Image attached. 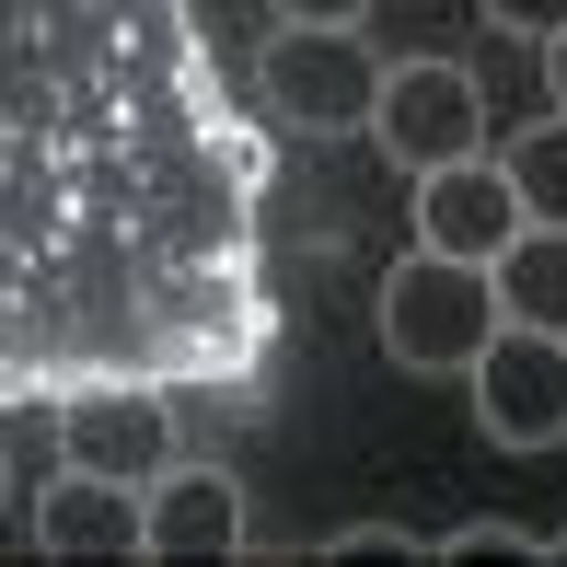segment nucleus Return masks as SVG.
I'll return each mask as SVG.
<instances>
[{"mask_svg":"<svg viewBox=\"0 0 567 567\" xmlns=\"http://www.w3.org/2000/svg\"><path fill=\"white\" fill-rule=\"evenodd\" d=\"M486 23H498V35H522V47H545L556 23H567V0H475Z\"/></svg>","mask_w":567,"mask_h":567,"instance_id":"obj_13","label":"nucleus"},{"mask_svg":"<svg viewBox=\"0 0 567 567\" xmlns=\"http://www.w3.org/2000/svg\"><path fill=\"white\" fill-rule=\"evenodd\" d=\"M545 556H567V533H545Z\"/></svg>","mask_w":567,"mask_h":567,"instance_id":"obj_17","label":"nucleus"},{"mask_svg":"<svg viewBox=\"0 0 567 567\" xmlns=\"http://www.w3.org/2000/svg\"><path fill=\"white\" fill-rule=\"evenodd\" d=\"M0 498H12V452H0Z\"/></svg>","mask_w":567,"mask_h":567,"instance_id":"obj_16","label":"nucleus"},{"mask_svg":"<svg viewBox=\"0 0 567 567\" xmlns=\"http://www.w3.org/2000/svg\"><path fill=\"white\" fill-rule=\"evenodd\" d=\"M522 231V186L498 174V151H475V163H441L417 174V244L429 255H463V267H498V244Z\"/></svg>","mask_w":567,"mask_h":567,"instance_id":"obj_7","label":"nucleus"},{"mask_svg":"<svg viewBox=\"0 0 567 567\" xmlns=\"http://www.w3.org/2000/svg\"><path fill=\"white\" fill-rule=\"evenodd\" d=\"M429 556H452V567H475V556H522V567H545V533H522V522H452Z\"/></svg>","mask_w":567,"mask_h":567,"instance_id":"obj_11","label":"nucleus"},{"mask_svg":"<svg viewBox=\"0 0 567 567\" xmlns=\"http://www.w3.org/2000/svg\"><path fill=\"white\" fill-rule=\"evenodd\" d=\"M267 12H278V23H359L371 0H267Z\"/></svg>","mask_w":567,"mask_h":567,"instance_id":"obj_14","label":"nucleus"},{"mask_svg":"<svg viewBox=\"0 0 567 567\" xmlns=\"http://www.w3.org/2000/svg\"><path fill=\"white\" fill-rule=\"evenodd\" d=\"M35 556H140V486L93 475V463H59L35 486Z\"/></svg>","mask_w":567,"mask_h":567,"instance_id":"obj_8","label":"nucleus"},{"mask_svg":"<svg viewBox=\"0 0 567 567\" xmlns=\"http://www.w3.org/2000/svg\"><path fill=\"white\" fill-rule=\"evenodd\" d=\"M371 324H382V359H394V371H417V382H463V371H475V348L498 337V290H486V267H463V255L405 244L394 267H382Z\"/></svg>","mask_w":567,"mask_h":567,"instance_id":"obj_1","label":"nucleus"},{"mask_svg":"<svg viewBox=\"0 0 567 567\" xmlns=\"http://www.w3.org/2000/svg\"><path fill=\"white\" fill-rule=\"evenodd\" d=\"M255 105H267L290 140H348L382 105V59L359 23H278L267 59H255Z\"/></svg>","mask_w":567,"mask_h":567,"instance_id":"obj_2","label":"nucleus"},{"mask_svg":"<svg viewBox=\"0 0 567 567\" xmlns=\"http://www.w3.org/2000/svg\"><path fill=\"white\" fill-rule=\"evenodd\" d=\"M313 556H324V567H348V556H429V545H417V533H394V522H348V533H324Z\"/></svg>","mask_w":567,"mask_h":567,"instance_id":"obj_12","label":"nucleus"},{"mask_svg":"<svg viewBox=\"0 0 567 567\" xmlns=\"http://www.w3.org/2000/svg\"><path fill=\"white\" fill-rule=\"evenodd\" d=\"M545 93H556V116H567V23L545 35Z\"/></svg>","mask_w":567,"mask_h":567,"instance_id":"obj_15","label":"nucleus"},{"mask_svg":"<svg viewBox=\"0 0 567 567\" xmlns=\"http://www.w3.org/2000/svg\"><path fill=\"white\" fill-rule=\"evenodd\" d=\"M174 452H186V429H174V394H151V382H82V394H59V463L151 486Z\"/></svg>","mask_w":567,"mask_h":567,"instance_id":"obj_5","label":"nucleus"},{"mask_svg":"<svg viewBox=\"0 0 567 567\" xmlns=\"http://www.w3.org/2000/svg\"><path fill=\"white\" fill-rule=\"evenodd\" d=\"M244 475L231 463H186L174 452L163 475L140 486V556H174V567H209V556H244Z\"/></svg>","mask_w":567,"mask_h":567,"instance_id":"obj_6","label":"nucleus"},{"mask_svg":"<svg viewBox=\"0 0 567 567\" xmlns=\"http://www.w3.org/2000/svg\"><path fill=\"white\" fill-rule=\"evenodd\" d=\"M498 174L522 186V220H556V231H567V116H556V105L498 140Z\"/></svg>","mask_w":567,"mask_h":567,"instance_id":"obj_10","label":"nucleus"},{"mask_svg":"<svg viewBox=\"0 0 567 567\" xmlns=\"http://www.w3.org/2000/svg\"><path fill=\"white\" fill-rule=\"evenodd\" d=\"M371 140H382V163H405V174L475 163V151H498L486 140V82L463 59H394L382 70V105H371Z\"/></svg>","mask_w":567,"mask_h":567,"instance_id":"obj_3","label":"nucleus"},{"mask_svg":"<svg viewBox=\"0 0 567 567\" xmlns=\"http://www.w3.org/2000/svg\"><path fill=\"white\" fill-rule=\"evenodd\" d=\"M463 382H475V429L498 452H567V337H545V324H498Z\"/></svg>","mask_w":567,"mask_h":567,"instance_id":"obj_4","label":"nucleus"},{"mask_svg":"<svg viewBox=\"0 0 567 567\" xmlns=\"http://www.w3.org/2000/svg\"><path fill=\"white\" fill-rule=\"evenodd\" d=\"M486 290H498V324H545V337H567V231L556 220H522L498 244V267H486Z\"/></svg>","mask_w":567,"mask_h":567,"instance_id":"obj_9","label":"nucleus"}]
</instances>
